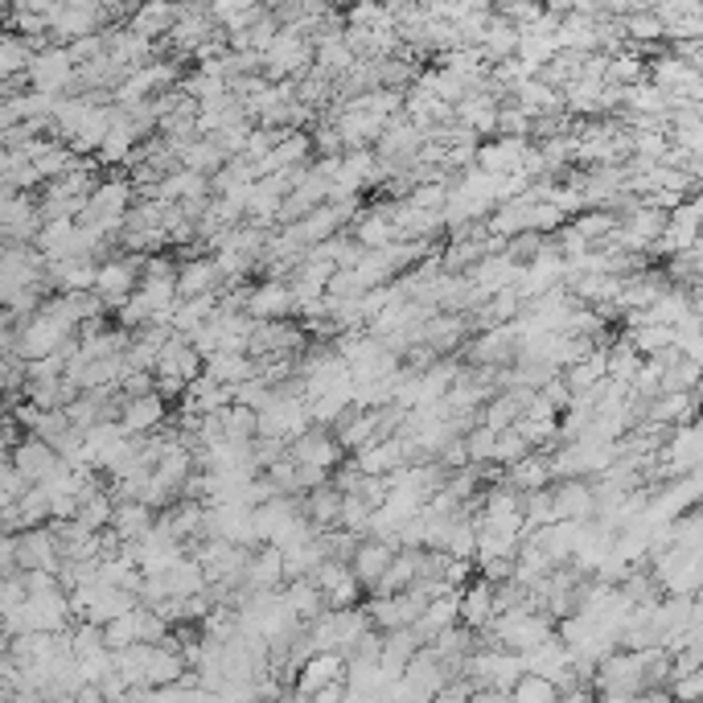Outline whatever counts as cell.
<instances>
[{"label":"cell","instance_id":"obj_1","mask_svg":"<svg viewBox=\"0 0 703 703\" xmlns=\"http://www.w3.org/2000/svg\"><path fill=\"white\" fill-rule=\"evenodd\" d=\"M317 66V41L300 25H280L272 46L263 50V74L268 78H305Z\"/></svg>","mask_w":703,"mask_h":703},{"label":"cell","instance_id":"obj_2","mask_svg":"<svg viewBox=\"0 0 703 703\" xmlns=\"http://www.w3.org/2000/svg\"><path fill=\"white\" fill-rule=\"evenodd\" d=\"M71 337H78V330H74L66 317H58L54 309H37L34 317H25L21 321V333H17V354L29 362V358H46V354L62 350Z\"/></svg>","mask_w":703,"mask_h":703},{"label":"cell","instance_id":"obj_3","mask_svg":"<svg viewBox=\"0 0 703 703\" xmlns=\"http://www.w3.org/2000/svg\"><path fill=\"white\" fill-rule=\"evenodd\" d=\"M25 74H29V87L34 91L58 95V99L78 87V62H74L71 46H54V41L37 50Z\"/></svg>","mask_w":703,"mask_h":703},{"label":"cell","instance_id":"obj_4","mask_svg":"<svg viewBox=\"0 0 703 703\" xmlns=\"http://www.w3.org/2000/svg\"><path fill=\"white\" fill-rule=\"evenodd\" d=\"M145 263H148V256H136V251H128V256H103L99 259V276H95V293L120 309V305L140 288Z\"/></svg>","mask_w":703,"mask_h":703},{"label":"cell","instance_id":"obj_5","mask_svg":"<svg viewBox=\"0 0 703 703\" xmlns=\"http://www.w3.org/2000/svg\"><path fill=\"white\" fill-rule=\"evenodd\" d=\"M9 461L17 465L21 473L29 481H46V478H54V473H62L66 469V457L58 453L54 444L46 441V436H37V432H29L25 441H17L13 448H9Z\"/></svg>","mask_w":703,"mask_h":703},{"label":"cell","instance_id":"obj_6","mask_svg":"<svg viewBox=\"0 0 703 703\" xmlns=\"http://www.w3.org/2000/svg\"><path fill=\"white\" fill-rule=\"evenodd\" d=\"M247 313L259 321H280V317H300V300H296L293 280L268 276L263 284H251L247 296Z\"/></svg>","mask_w":703,"mask_h":703},{"label":"cell","instance_id":"obj_7","mask_svg":"<svg viewBox=\"0 0 703 703\" xmlns=\"http://www.w3.org/2000/svg\"><path fill=\"white\" fill-rule=\"evenodd\" d=\"M288 457H293L296 465H317V469H337V465L346 461V444L337 441V432H330V428L313 424L305 436H296L293 444H288Z\"/></svg>","mask_w":703,"mask_h":703},{"label":"cell","instance_id":"obj_8","mask_svg":"<svg viewBox=\"0 0 703 703\" xmlns=\"http://www.w3.org/2000/svg\"><path fill=\"white\" fill-rule=\"evenodd\" d=\"M354 219H358V198H342V202H321L305 219H296V226H300L305 243L313 247V243H325L333 235H342Z\"/></svg>","mask_w":703,"mask_h":703},{"label":"cell","instance_id":"obj_9","mask_svg":"<svg viewBox=\"0 0 703 703\" xmlns=\"http://www.w3.org/2000/svg\"><path fill=\"white\" fill-rule=\"evenodd\" d=\"M346 666H350V658L342 650H313L305 663L296 666V695H309L313 700L321 687L346 679Z\"/></svg>","mask_w":703,"mask_h":703},{"label":"cell","instance_id":"obj_10","mask_svg":"<svg viewBox=\"0 0 703 703\" xmlns=\"http://www.w3.org/2000/svg\"><path fill=\"white\" fill-rule=\"evenodd\" d=\"M407 461H411V448H407V436H399V432L379 436V441L362 444V448L354 453V465H358L367 478H374V473H395V469Z\"/></svg>","mask_w":703,"mask_h":703},{"label":"cell","instance_id":"obj_11","mask_svg":"<svg viewBox=\"0 0 703 703\" xmlns=\"http://www.w3.org/2000/svg\"><path fill=\"white\" fill-rule=\"evenodd\" d=\"M498 111H502L498 95H494V87L485 83V87H473V91L457 103V120H461L465 128L478 132V136H498Z\"/></svg>","mask_w":703,"mask_h":703},{"label":"cell","instance_id":"obj_12","mask_svg":"<svg viewBox=\"0 0 703 703\" xmlns=\"http://www.w3.org/2000/svg\"><path fill=\"white\" fill-rule=\"evenodd\" d=\"M169 416V399L161 391H148V395H132L124 399V411H120V424L128 436H148L152 428H161Z\"/></svg>","mask_w":703,"mask_h":703},{"label":"cell","instance_id":"obj_13","mask_svg":"<svg viewBox=\"0 0 703 703\" xmlns=\"http://www.w3.org/2000/svg\"><path fill=\"white\" fill-rule=\"evenodd\" d=\"M247 592H263V589H284L288 584V568H284V547L276 543H263L251 552L247 559V576H243Z\"/></svg>","mask_w":703,"mask_h":703},{"label":"cell","instance_id":"obj_14","mask_svg":"<svg viewBox=\"0 0 703 703\" xmlns=\"http://www.w3.org/2000/svg\"><path fill=\"white\" fill-rule=\"evenodd\" d=\"M177 17H182V0H140L132 9L128 25L136 34H145L148 41H165L169 29L177 25Z\"/></svg>","mask_w":703,"mask_h":703},{"label":"cell","instance_id":"obj_15","mask_svg":"<svg viewBox=\"0 0 703 703\" xmlns=\"http://www.w3.org/2000/svg\"><path fill=\"white\" fill-rule=\"evenodd\" d=\"M700 235H703V198L700 202L675 206V214L666 219V231L663 239H658V247L663 251H683V247H695Z\"/></svg>","mask_w":703,"mask_h":703},{"label":"cell","instance_id":"obj_16","mask_svg":"<svg viewBox=\"0 0 703 703\" xmlns=\"http://www.w3.org/2000/svg\"><path fill=\"white\" fill-rule=\"evenodd\" d=\"M494 613H498V584L485 580V576H481V580H469L461 592V626L490 629Z\"/></svg>","mask_w":703,"mask_h":703},{"label":"cell","instance_id":"obj_17","mask_svg":"<svg viewBox=\"0 0 703 703\" xmlns=\"http://www.w3.org/2000/svg\"><path fill=\"white\" fill-rule=\"evenodd\" d=\"M226 276H222L219 259L214 256H185L177 268V293L182 296H202V293H219Z\"/></svg>","mask_w":703,"mask_h":703},{"label":"cell","instance_id":"obj_18","mask_svg":"<svg viewBox=\"0 0 703 703\" xmlns=\"http://www.w3.org/2000/svg\"><path fill=\"white\" fill-rule=\"evenodd\" d=\"M395 543H387V539H374V535H367L362 543H358V552H354V559H350V568L358 572V580L367 584V592L379 584V576L387 572L391 568V559H395Z\"/></svg>","mask_w":703,"mask_h":703},{"label":"cell","instance_id":"obj_19","mask_svg":"<svg viewBox=\"0 0 703 703\" xmlns=\"http://www.w3.org/2000/svg\"><path fill=\"white\" fill-rule=\"evenodd\" d=\"M527 145H531L527 136H494V140L478 145V165L490 169V173H518Z\"/></svg>","mask_w":703,"mask_h":703},{"label":"cell","instance_id":"obj_20","mask_svg":"<svg viewBox=\"0 0 703 703\" xmlns=\"http://www.w3.org/2000/svg\"><path fill=\"white\" fill-rule=\"evenodd\" d=\"M555 518H576V522L596 518V490L584 485L580 478H559V485H555Z\"/></svg>","mask_w":703,"mask_h":703},{"label":"cell","instance_id":"obj_21","mask_svg":"<svg viewBox=\"0 0 703 703\" xmlns=\"http://www.w3.org/2000/svg\"><path fill=\"white\" fill-rule=\"evenodd\" d=\"M354 239L374 251V247H391V243H399L404 235H399V226H395V219H391V206H374V210H367V214H358V219H354Z\"/></svg>","mask_w":703,"mask_h":703},{"label":"cell","instance_id":"obj_22","mask_svg":"<svg viewBox=\"0 0 703 703\" xmlns=\"http://www.w3.org/2000/svg\"><path fill=\"white\" fill-rule=\"evenodd\" d=\"M342 502H346V490H337L333 481H321L305 494V515L317 522V531H333V527H342Z\"/></svg>","mask_w":703,"mask_h":703},{"label":"cell","instance_id":"obj_23","mask_svg":"<svg viewBox=\"0 0 703 703\" xmlns=\"http://www.w3.org/2000/svg\"><path fill=\"white\" fill-rule=\"evenodd\" d=\"M453 626H461V592H441V596H432L424 605V613L416 617V629L424 633L428 642Z\"/></svg>","mask_w":703,"mask_h":703},{"label":"cell","instance_id":"obj_24","mask_svg":"<svg viewBox=\"0 0 703 703\" xmlns=\"http://www.w3.org/2000/svg\"><path fill=\"white\" fill-rule=\"evenodd\" d=\"M157 527V510L148 506V502H140V498H124V502H115V518H111V531L124 539H145L148 531Z\"/></svg>","mask_w":703,"mask_h":703},{"label":"cell","instance_id":"obj_25","mask_svg":"<svg viewBox=\"0 0 703 703\" xmlns=\"http://www.w3.org/2000/svg\"><path fill=\"white\" fill-rule=\"evenodd\" d=\"M506 481H510L515 490H522V494H531V490H543V485H552V481H555L552 457L531 448V453H527L522 461L506 469Z\"/></svg>","mask_w":703,"mask_h":703},{"label":"cell","instance_id":"obj_26","mask_svg":"<svg viewBox=\"0 0 703 703\" xmlns=\"http://www.w3.org/2000/svg\"><path fill=\"white\" fill-rule=\"evenodd\" d=\"M518 41H522V29L506 13H494L485 25V37H481V50L490 54V62H506L518 54Z\"/></svg>","mask_w":703,"mask_h":703},{"label":"cell","instance_id":"obj_27","mask_svg":"<svg viewBox=\"0 0 703 703\" xmlns=\"http://www.w3.org/2000/svg\"><path fill=\"white\" fill-rule=\"evenodd\" d=\"M284 596H288V605H293V613L300 621H313V617H321V613L330 609L325 605V592H321V584H317L313 576H293L284 584Z\"/></svg>","mask_w":703,"mask_h":703},{"label":"cell","instance_id":"obj_28","mask_svg":"<svg viewBox=\"0 0 703 703\" xmlns=\"http://www.w3.org/2000/svg\"><path fill=\"white\" fill-rule=\"evenodd\" d=\"M522 293H518L515 284L510 288H502V293H494L490 300H481L478 305V325L481 330H490V325H510L518 313H522Z\"/></svg>","mask_w":703,"mask_h":703},{"label":"cell","instance_id":"obj_29","mask_svg":"<svg viewBox=\"0 0 703 703\" xmlns=\"http://www.w3.org/2000/svg\"><path fill=\"white\" fill-rule=\"evenodd\" d=\"M74 231H78V219H71V214H62V219H46V222H41V235H37L34 247L46 259H66V256H71Z\"/></svg>","mask_w":703,"mask_h":703},{"label":"cell","instance_id":"obj_30","mask_svg":"<svg viewBox=\"0 0 703 703\" xmlns=\"http://www.w3.org/2000/svg\"><path fill=\"white\" fill-rule=\"evenodd\" d=\"M559 695H564L559 683L547 679V675H539V670L518 675V683L510 687V700H518V703H552V700H559Z\"/></svg>","mask_w":703,"mask_h":703},{"label":"cell","instance_id":"obj_31","mask_svg":"<svg viewBox=\"0 0 703 703\" xmlns=\"http://www.w3.org/2000/svg\"><path fill=\"white\" fill-rule=\"evenodd\" d=\"M74 518H78V522H87L91 531H108L111 518H115V498H111V490H95V494H87Z\"/></svg>","mask_w":703,"mask_h":703},{"label":"cell","instance_id":"obj_32","mask_svg":"<svg viewBox=\"0 0 703 703\" xmlns=\"http://www.w3.org/2000/svg\"><path fill=\"white\" fill-rule=\"evenodd\" d=\"M531 453V441H527V432L518 424H510V428H502L498 432V448H494V465L498 469H510V465H518L522 457Z\"/></svg>","mask_w":703,"mask_h":703},{"label":"cell","instance_id":"obj_33","mask_svg":"<svg viewBox=\"0 0 703 703\" xmlns=\"http://www.w3.org/2000/svg\"><path fill=\"white\" fill-rule=\"evenodd\" d=\"M370 515H374V502H370L362 490H346V502H342V527L354 531V535H367Z\"/></svg>","mask_w":703,"mask_h":703},{"label":"cell","instance_id":"obj_34","mask_svg":"<svg viewBox=\"0 0 703 703\" xmlns=\"http://www.w3.org/2000/svg\"><path fill=\"white\" fill-rule=\"evenodd\" d=\"M177 87H182L185 95H194L198 103H206V99H219V95L231 91V78H219V74L194 71V74H185Z\"/></svg>","mask_w":703,"mask_h":703},{"label":"cell","instance_id":"obj_35","mask_svg":"<svg viewBox=\"0 0 703 703\" xmlns=\"http://www.w3.org/2000/svg\"><path fill=\"white\" fill-rule=\"evenodd\" d=\"M465 448H469V461L473 465H494V448H498V432L490 424H473L465 432Z\"/></svg>","mask_w":703,"mask_h":703},{"label":"cell","instance_id":"obj_36","mask_svg":"<svg viewBox=\"0 0 703 703\" xmlns=\"http://www.w3.org/2000/svg\"><path fill=\"white\" fill-rule=\"evenodd\" d=\"M531 128H535V111H527L522 103H502L498 111V136H527L531 140Z\"/></svg>","mask_w":703,"mask_h":703},{"label":"cell","instance_id":"obj_37","mask_svg":"<svg viewBox=\"0 0 703 703\" xmlns=\"http://www.w3.org/2000/svg\"><path fill=\"white\" fill-rule=\"evenodd\" d=\"M0 485H4V498H0V502H17L21 494H25L29 485H34V481L25 478V473H21L13 461H4V469H0Z\"/></svg>","mask_w":703,"mask_h":703},{"label":"cell","instance_id":"obj_38","mask_svg":"<svg viewBox=\"0 0 703 703\" xmlns=\"http://www.w3.org/2000/svg\"><path fill=\"white\" fill-rule=\"evenodd\" d=\"M666 29V21L654 13V17H642V13H633V17H626V34L633 37H658Z\"/></svg>","mask_w":703,"mask_h":703},{"label":"cell","instance_id":"obj_39","mask_svg":"<svg viewBox=\"0 0 703 703\" xmlns=\"http://www.w3.org/2000/svg\"><path fill=\"white\" fill-rule=\"evenodd\" d=\"M469 572H473V559H448V568H444V584L448 589H457V592H465V584H469Z\"/></svg>","mask_w":703,"mask_h":703},{"label":"cell","instance_id":"obj_40","mask_svg":"<svg viewBox=\"0 0 703 703\" xmlns=\"http://www.w3.org/2000/svg\"><path fill=\"white\" fill-rule=\"evenodd\" d=\"M638 148H642L646 157H663V152H666V140H663V136H650V132H646V136H638Z\"/></svg>","mask_w":703,"mask_h":703},{"label":"cell","instance_id":"obj_41","mask_svg":"<svg viewBox=\"0 0 703 703\" xmlns=\"http://www.w3.org/2000/svg\"><path fill=\"white\" fill-rule=\"evenodd\" d=\"M700 391H703V374H700Z\"/></svg>","mask_w":703,"mask_h":703}]
</instances>
